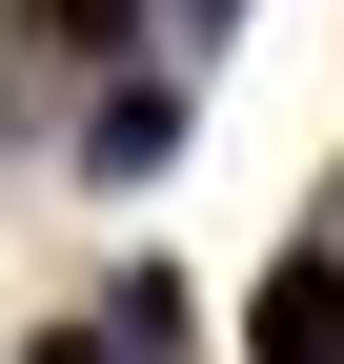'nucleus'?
I'll return each instance as SVG.
<instances>
[{
  "label": "nucleus",
  "mask_w": 344,
  "mask_h": 364,
  "mask_svg": "<svg viewBox=\"0 0 344 364\" xmlns=\"http://www.w3.org/2000/svg\"><path fill=\"white\" fill-rule=\"evenodd\" d=\"M183 21H223V0H183Z\"/></svg>",
  "instance_id": "nucleus-3"
},
{
  "label": "nucleus",
  "mask_w": 344,
  "mask_h": 364,
  "mask_svg": "<svg viewBox=\"0 0 344 364\" xmlns=\"http://www.w3.org/2000/svg\"><path fill=\"white\" fill-rule=\"evenodd\" d=\"M162 142H183V81H122V102H81V162H122V182H142Z\"/></svg>",
  "instance_id": "nucleus-2"
},
{
  "label": "nucleus",
  "mask_w": 344,
  "mask_h": 364,
  "mask_svg": "<svg viewBox=\"0 0 344 364\" xmlns=\"http://www.w3.org/2000/svg\"><path fill=\"white\" fill-rule=\"evenodd\" d=\"M243 344H264V364H324L344 344V263H284V284L243 304Z\"/></svg>",
  "instance_id": "nucleus-1"
}]
</instances>
